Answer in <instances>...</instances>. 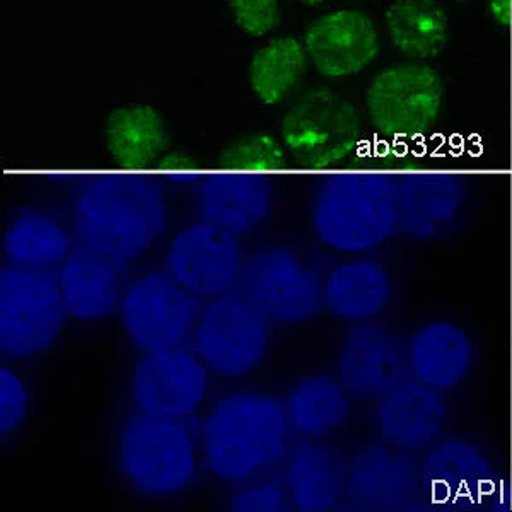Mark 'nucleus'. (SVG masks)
Instances as JSON below:
<instances>
[{
  "label": "nucleus",
  "mask_w": 512,
  "mask_h": 512,
  "mask_svg": "<svg viewBox=\"0 0 512 512\" xmlns=\"http://www.w3.org/2000/svg\"><path fill=\"white\" fill-rule=\"evenodd\" d=\"M193 340L210 373L227 379L245 378L267 357L272 321L236 289L205 304Z\"/></svg>",
  "instance_id": "423d86ee"
},
{
  "label": "nucleus",
  "mask_w": 512,
  "mask_h": 512,
  "mask_svg": "<svg viewBox=\"0 0 512 512\" xmlns=\"http://www.w3.org/2000/svg\"><path fill=\"white\" fill-rule=\"evenodd\" d=\"M408 453L384 441L361 449L349 463L345 499L369 511L412 506L424 489L420 465Z\"/></svg>",
  "instance_id": "dca6fc26"
},
{
  "label": "nucleus",
  "mask_w": 512,
  "mask_h": 512,
  "mask_svg": "<svg viewBox=\"0 0 512 512\" xmlns=\"http://www.w3.org/2000/svg\"><path fill=\"white\" fill-rule=\"evenodd\" d=\"M284 410L292 434L303 439H325L347 424L350 393L338 378L309 374L289 390Z\"/></svg>",
  "instance_id": "393cba45"
},
{
  "label": "nucleus",
  "mask_w": 512,
  "mask_h": 512,
  "mask_svg": "<svg viewBox=\"0 0 512 512\" xmlns=\"http://www.w3.org/2000/svg\"><path fill=\"white\" fill-rule=\"evenodd\" d=\"M306 69L308 50L303 43L291 36L277 38L251 60V89L265 105H277L301 82Z\"/></svg>",
  "instance_id": "bb28decb"
},
{
  "label": "nucleus",
  "mask_w": 512,
  "mask_h": 512,
  "mask_svg": "<svg viewBox=\"0 0 512 512\" xmlns=\"http://www.w3.org/2000/svg\"><path fill=\"white\" fill-rule=\"evenodd\" d=\"M77 245L127 265L146 255L168 227L163 183L142 173H105L82 180L72 195Z\"/></svg>",
  "instance_id": "f257e3e1"
},
{
  "label": "nucleus",
  "mask_w": 512,
  "mask_h": 512,
  "mask_svg": "<svg viewBox=\"0 0 512 512\" xmlns=\"http://www.w3.org/2000/svg\"><path fill=\"white\" fill-rule=\"evenodd\" d=\"M511 420H512V403H511Z\"/></svg>",
  "instance_id": "4c0bfd02"
},
{
  "label": "nucleus",
  "mask_w": 512,
  "mask_h": 512,
  "mask_svg": "<svg viewBox=\"0 0 512 512\" xmlns=\"http://www.w3.org/2000/svg\"><path fill=\"white\" fill-rule=\"evenodd\" d=\"M311 226L321 245L364 255L398 231V187L388 176L344 173L326 178L311 204Z\"/></svg>",
  "instance_id": "7ed1b4c3"
},
{
  "label": "nucleus",
  "mask_w": 512,
  "mask_h": 512,
  "mask_svg": "<svg viewBox=\"0 0 512 512\" xmlns=\"http://www.w3.org/2000/svg\"><path fill=\"white\" fill-rule=\"evenodd\" d=\"M386 30L403 55L436 59L448 45V14L436 0H396L386 11Z\"/></svg>",
  "instance_id": "a878e982"
},
{
  "label": "nucleus",
  "mask_w": 512,
  "mask_h": 512,
  "mask_svg": "<svg viewBox=\"0 0 512 512\" xmlns=\"http://www.w3.org/2000/svg\"><path fill=\"white\" fill-rule=\"evenodd\" d=\"M76 245L72 229L52 212L38 207L19 210L2 236L9 265L35 272L59 270Z\"/></svg>",
  "instance_id": "b1692460"
},
{
  "label": "nucleus",
  "mask_w": 512,
  "mask_h": 512,
  "mask_svg": "<svg viewBox=\"0 0 512 512\" xmlns=\"http://www.w3.org/2000/svg\"><path fill=\"white\" fill-rule=\"evenodd\" d=\"M59 280L52 272L7 267L0 272V349L12 359L45 354L65 320Z\"/></svg>",
  "instance_id": "39448f33"
},
{
  "label": "nucleus",
  "mask_w": 512,
  "mask_h": 512,
  "mask_svg": "<svg viewBox=\"0 0 512 512\" xmlns=\"http://www.w3.org/2000/svg\"><path fill=\"white\" fill-rule=\"evenodd\" d=\"M284 402L255 390L227 393L200 432L205 465L222 482L243 485L282 470L291 451Z\"/></svg>",
  "instance_id": "f03ea898"
},
{
  "label": "nucleus",
  "mask_w": 512,
  "mask_h": 512,
  "mask_svg": "<svg viewBox=\"0 0 512 512\" xmlns=\"http://www.w3.org/2000/svg\"><path fill=\"white\" fill-rule=\"evenodd\" d=\"M30 410V391L23 378L9 367H0V434L11 436L24 424Z\"/></svg>",
  "instance_id": "c756f323"
},
{
  "label": "nucleus",
  "mask_w": 512,
  "mask_h": 512,
  "mask_svg": "<svg viewBox=\"0 0 512 512\" xmlns=\"http://www.w3.org/2000/svg\"><path fill=\"white\" fill-rule=\"evenodd\" d=\"M407 364L412 378L432 390L441 393L454 390L472 373L473 338L454 321H429L410 338Z\"/></svg>",
  "instance_id": "412c9836"
},
{
  "label": "nucleus",
  "mask_w": 512,
  "mask_h": 512,
  "mask_svg": "<svg viewBox=\"0 0 512 512\" xmlns=\"http://www.w3.org/2000/svg\"><path fill=\"white\" fill-rule=\"evenodd\" d=\"M202 301L166 270H151L127 284L118 316L130 344L142 352L178 347L192 337Z\"/></svg>",
  "instance_id": "6e6552de"
},
{
  "label": "nucleus",
  "mask_w": 512,
  "mask_h": 512,
  "mask_svg": "<svg viewBox=\"0 0 512 512\" xmlns=\"http://www.w3.org/2000/svg\"><path fill=\"white\" fill-rule=\"evenodd\" d=\"M444 84L424 64H400L383 70L367 89L369 118L379 134L391 139H420L441 115Z\"/></svg>",
  "instance_id": "1a4fd4ad"
},
{
  "label": "nucleus",
  "mask_w": 512,
  "mask_h": 512,
  "mask_svg": "<svg viewBox=\"0 0 512 512\" xmlns=\"http://www.w3.org/2000/svg\"><path fill=\"white\" fill-rule=\"evenodd\" d=\"M238 289L279 325H301L325 308L318 270L287 246H267L246 256Z\"/></svg>",
  "instance_id": "0eeeda50"
},
{
  "label": "nucleus",
  "mask_w": 512,
  "mask_h": 512,
  "mask_svg": "<svg viewBox=\"0 0 512 512\" xmlns=\"http://www.w3.org/2000/svg\"><path fill=\"white\" fill-rule=\"evenodd\" d=\"M282 159L280 149L274 140L268 137H250L239 142L231 151L226 152L222 166L233 169H258L268 171L277 168Z\"/></svg>",
  "instance_id": "2f4dec72"
},
{
  "label": "nucleus",
  "mask_w": 512,
  "mask_h": 512,
  "mask_svg": "<svg viewBox=\"0 0 512 512\" xmlns=\"http://www.w3.org/2000/svg\"><path fill=\"white\" fill-rule=\"evenodd\" d=\"M465 188L449 176H414L398 187V231L414 241L443 238L460 221Z\"/></svg>",
  "instance_id": "5701e85b"
},
{
  "label": "nucleus",
  "mask_w": 512,
  "mask_h": 512,
  "mask_svg": "<svg viewBox=\"0 0 512 512\" xmlns=\"http://www.w3.org/2000/svg\"><path fill=\"white\" fill-rule=\"evenodd\" d=\"M106 134L115 158L127 168H140L156 158L164 144L163 120L151 106H127L113 111Z\"/></svg>",
  "instance_id": "cd10ccee"
},
{
  "label": "nucleus",
  "mask_w": 512,
  "mask_h": 512,
  "mask_svg": "<svg viewBox=\"0 0 512 512\" xmlns=\"http://www.w3.org/2000/svg\"><path fill=\"white\" fill-rule=\"evenodd\" d=\"M246 256L239 238L210 222L183 227L164 256V270L200 301L236 291Z\"/></svg>",
  "instance_id": "9d476101"
},
{
  "label": "nucleus",
  "mask_w": 512,
  "mask_h": 512,
  "mask_svg": "<svg viewBox=\"0 0 512 512\" xmlns=\"http://www.w3.org/2000/svg\"><path fill=\"white\" fill-rule=\"evenodd\" d=\"M303 4H306V6H320V4H323L325 0H301Z\"/></svg>",
  "instance_id": "f704fd0d"
},
{
  "label": "nucleus",
  "mask_w": 512,
  "mask_h": 512,
  "mask_svg": "<svg viewBox=\"0 0 512 512\" xmlns=\"http://www.w3.org/2000/svg\"><path fill=\"white\" fill-rule=\"evenodd\" d=\"M422 489L439 506L473 509L497 494V473L482 449L458 437L434 444L420 463Z\"/></svg>",
  "instance_id": "ddd939ff"
},
{
  "label": "nucleus",
  "mask_w": 512,
  "mask_h": 512,
  "mask_svg": "<svg viewBox=\"0 0 512 512\" xmlns=\"http://www.w3.org/2000/svg\"><path fill=\"white\" fill-rule=\"evenodd\" d=\"M163 173L169 181L178 185H198L204 178L202 173L185 159H166L163 163Z\"/></svg>",
  "instance_id": "473e14b6"
},
{
  "label": "nucleus",
  "mask_w": 512,
  "mask_h": 512,
  "mask_svg": "<svg viewBox=\"0 0 512 512\" xmlns=\"http://www.w3.org/2000/svg\"><path fill=\"white\" fill-rule=\"evenodd\" d=\"M354 106L330 89H311L287 111L282 134L297 158L326 164L344 158L359 137Z\"/></svg>",
  "instance_id": "f8f14e48"
},
{
  "label": "nucleus",
  "mask_w": 512,
  "mask_h": 512,
  "mask_svg": "<svg viewBox=\"0 0 512 512\" xmlns=\"http://www.w3.org/2000/svg\"><path fill=\"white\" fill-rule=\"evenodd\" d=\"M407 374V349L384 326L374 321L357 323L342 340L337 378L350 395L379 400Z\"/></svg>",
  "instance_id": "4468645a"
},
{
  "label": "nucleus",
  "mask_w": 512,
  "mask_h": 512,
  "mask_svg": "<svg viewBox=\"0 0 512 512\" xmlns=\"http://www.w3.org/2000/svg\"><path fill=\"white\" fill-rule=\"evenodd\" d=\"M512 335V333H511ZM511 359H512V337H511Z\"/></svg>",
  "instance_id": "e433bc0d"
},
{
  "label": "nucleus",
  "mask_w": 512,
  "mask_h": 512,
  "mask_svg": "<svg viewBox=\"0 0 512 512\" xmlns=\"http://www.w3.org/2000/svg\"><path fill=\"white\" fill-rule=\"evenodd\" d=\"M234 21L251 36H265L282 21L279 0H227Z\"/></svg>",
  "instance_id": "7c9ffc66"
},
{
  "label": "nucleus",
  "mask_w": 512,
  "mask_h": 512,
  "mask_svg": "<svg viewBox=\"0 0 512 512\" xmlns=\"http://www.w3.org/2000/svg\"><path fill=\"white\" fill-rule=\"evenodd\" d=\"M117 454L123 478L149 499H171L197 480V437L187 420L137 410L122 425Z\"/></svg>",
  "instance_id": "20e7f679"
},
{
  "label": "nucleus",
  "mask_w": 512,
  "mask_h": 512,
  "mask_svg": "<svg viewBox=\"0 0 512 512\" xmlns=\"http://www.w3.org/2000/svg\"><path fill=\"white\" fill-rule=\"evenodd\" d=\"M209 367L185 345L144 352L135 364L130 393L139 412L188 420L209 395Z\"/></svg>",
  "instance_id": "9b49d317"
},
{
  "label": "nucleus",
  "mask_w": 512,
  "mask_h": 512,
  "mask_svg": "<svg viewBox=\"0 0 512 512\" xmlns=\"http://www.w3.org/2000/svg\"><path fill=\"white\" fill-rule=\"evenodd\" d=\"M507 499H509V506L512 507V472L511 478H509V489H507Z\"/></svg>",
  "instance_id": "c9c22d12"
},
{
  "label": "nucleus",
  "mask_w": 512,
  "mask_h": 512,
  "mask_svg": "<svg viewBox=\"0 0 512 512\" xmlns=\"http://www.w3.org/2000/svg\"><path fill=\"white\" fill-rule=\"evenodd\" d=\"M393 280L376 258L357 256L338 263L323 279V306L349 323L374 321L390 306Z\"/></svg>",
  "instance_id": "4be33fe9"
},
{
  "label": "nucleus",
  "mask_w": 512,
  "mask_h": 512,
  "mask_svg": "<svg viewBox=\"0 0 512 512\" xmlns=\"http://www.w3.org/2000/svg\"><path fill=\"white\" fill-rule=\"evenodd\" d=\"M123 263L76 245L57 270L60 292L69 318L84 323L106 320L118 313L123 291Z\"/></svg>",
  "instance_id": "6ab92c4d"
},
{
  "label": "nucleus",
  "mask_w": 512,
  "mask_h": 512,
  "mask_svg": "<svg viewBox=\"0 0 512 512\" xmlns=\"http://www.w3.org/2000/svg\"><path fill=\"white\" fill-rule=\"evenodd\" d=\"M292 507L282 480L263 478L243 483L229 499V509L234 512H284Z\"/></svg>",
  "instance_id": "c85d7f7f"
},
{
  "label": "nucleus",
  "mask_w": 512,
  "mask_h": 512,
  "mask_svg": "<svg viewBox=\"0 0 512 512\" xmlns=\"http://www.w3.org/2000/svg\"><path fill=\"white\" fill-rule=\"evenodd\" d=\"M448 419L441 391L405 378L378 400L376 425L384 443L417 451L436 443Z\"/></svg>",
  "instance_id": "a211bd4d"
},
{
  "label": "nucleus",
  "mask_w": 512,
  "mask_h": 512,
  "mask_svg": "<svg viewBox=\"0 0 512 512\" xmlns=\"http://www.w3.org/2000/svg\"><path fill=\"white\" fill-rule=\"evenodd\" d=\"M265 173L226 168L204 176L197 185V209L202 221L239 239L255 233L274 209V183Z\"/></svg>",
  "instance_id": "2eb2a0df"
},
{
  "label": "nucleus",
  "mask_w": 512,
  "mask_h": 512,
  "mask_svg": "<svg viewBox=\"0 0 512 512\" xmlns=\"http://www.w3.org/2000/svg\"><path fill=\"white\" fill-rule=\"evenodd\" d=\"M304 47L321 76L338 79L359 74L379 53L373 19L362 11L328 12L309 24Z\"/></svg>",
  "instance_id": "f3484780"
},
{
  "label": "nucleus",
  "mask_w": 512,
  "mask_h": 512,
  "mask_svg": "<svg viewBox=\"0 0 512 512\" xmlns=\"http://www.w3.org/2000/svg\"><path fill=\"white\" fill-rule=\"evenodd\" d=\"M492 7H494L497 21L504 24L509 23V16H511V2L509 0H492Z\"/></svg>",
  "instance_id": "72a5a7b5"
},
{
  "label": "nucleus",
  "mask_w": 512,
  "mask_h": 512,
  "mask_svg": "<svg viewBox=\"0 0 512 512\" xmlns=\"http://www.w3.org/2000/svg\"><path fill=\"white\" fill-rule=\"evenodd\" d=\"M349 463L321 439H304L291 448L282 466V483L294 509L328 512L347 495Z\"/></svg>",
  "instance_id": "aec40b11"
}]
</instances>
